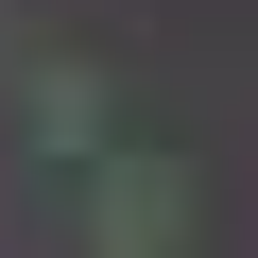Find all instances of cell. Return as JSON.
I'll return each mask as SVG.
<instances>
[{
  "label": "cell",
  "mask_w": 258,
  "mask_h": 258,
  "mask_svg": "<svg viewBox=\"0 0 258 258\" xmlns=\"http://www.w3.org/2000/svg\"><path fill=\"white\" fill-rule=\"evenodd\" d=\"M86 258H189V172H172V155H103Z\"/></svg>",
  "instance_id": "obj_1"
},
{
  "label": "cell",
  "mask_w": 258,
  "mask_h": 258,
  "mask_svg": "<svg viewBox=\"0 0 258 258\" xmlns=\"http://www.w3.org/2000/svg\"><path fill=\"white\" fill-rule=\"evenodd\" d=\"M35 138H52V155H86V138H103V86H86V69H52V86H35Z\"/></svg>",
  "instance_id": "obj_2"
}]
</instances>
